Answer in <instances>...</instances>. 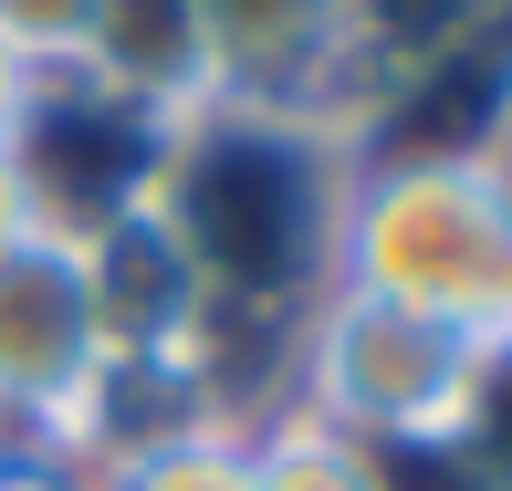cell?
<instances>
[{
    "label": "cell",
    "mask_w": 512,
    "mask_h": 491,
    "mask_svg": "<svg viewBox=\"0 0 512 491\" xmlns=\"http://www.w3.org/2000/svg\"><path fill=\"white\" fill-rule=\"evenodd\" d=\"M481 356L492 345L450 335V324L408 314V303L324 283L283 324V408L335 429V439H356V450H377V460L387 450H429V439L460 429Z\"/></svg>",
    "instance_id": "3957f363"
},
{
    "label": "cell",
    "mask_w": 512,
    "mask_h": 491,
    "mask_svg": "<svg viewBox=\"0 0 512 491\" xmlns=\"http://www.w3.org/2000/svg\"><path fill=\"white\" fill-rule=\"evenodd\" d=\"M481 157H492V168H502V189H512V105H502V126L481 136Z\"/></svg>",
    "instance_id": "9a60e30c"
},
{
    "label": "cell",
    "mask_w": 512,
    "mask_h": 491,
    "mask_svg": "<svg viewBox=\"0 0 512 491\" xmlns=\"http://www.w3.org/2000/svg\"><path fill=\"white\" fill-rule=\"evenodd\" d=\"M502 345H512V324H502Z\"/></svg>",
    "instance_id": "e0dca14e"
},
{
    "label": "cell",
    "mask_w": 512,
    "mask_h": 491,
    "mask_svg": "<svg viewBox=\"0 0 512 491\" xmlns=\"http://www.w3.org/2000/svg\"><path fill=\"white\" fill-rule=\"evenodd\" d=\"M63 84L105 95L115 115H136V126H157V136H178V126H199V115L230 105L199 0H95L84 53H74Z\"/></svg>",
    "instance_id": "8992f818"
},
{
    "label": "cell",
    "mask_w": 512,
    "mask_h": 491,
    "mask_svg": "<svg viewBox=\"0 0 512 491\" xmlns=\"http://www.w3.org/2000/svg\"><path fill=\"white\" fill-rule=\"evenodd\" d=\"M0 491H84V460H63V450H11V460H0Z\"/></svg>",
    "instance_id": "7c38bea8"
},
{
    "label": "cell",
    "mask_w": 512,
    "mask_h": 491,
    "mask_svg": "<svg viewBox=\"0 0 512 491\" xmlns=\"http://www.w3.org/2000/svg\"><path fill=\"white\" fill-rule=\"evenodd\" d=\"M84 21H95V0H0V53L32 84H63L84 53Z\"/></svg>",
    "instance_id": "8fae6325"
},
{
    "label": "cell",
    "mask_w": 512,
    "mask_h": 491,
    "mask_svg": "<svg viewBox=\"0 0 512 491\" xmlns=\"http://www.w3.org/2000/svg\"><path fill=\"white\" fill-rule=\"evenodd\" d=\"M335 283L408 303L471 345L512 324V189L481 147H377L356 136V168L335 199Z\"/></svg>",
    "instance_id": "7a4b0ae2"
},
{
    "label": "cell",
    "mask_w": 512,
    "mask_h": 491,
    "mask_svg": "<svg viewBox=\"0 0 512 491\" xmlns=\"http://www.w3.org/2000/svg\"><path fill=\"white\" fill-rule=\"evenodd\" d=\"M251 491H387V471H377V450L272 408V418H251Z\"/></svg>",
    "instance_id": "9c48e42d"
},
{
    "label": "cell",
    "mask_w": 512,
    "mask_h": 491,
    "mask_svg": "<svg viewBox=\"0 0 512 491\" xmlns=\"http://www.w3.org/2000/svg\"><path fill=\"white\" fill-rule=\"evenodd\" d=\"M199 21H209V53H220V95L230 105L356 136L366 95H377L356 0H199Z\"/></svg>",
    "instance_id": "5b68a950"
},
{
    "label": "cell",
    "mask_w": 512,
    "mask_h": 491,
    "mask_svg": "<svg viewBox=\"0 0 512 491\" xmlns=\"http://www.w3.org/2000/svg\"><path fill=\"white\" fill-rule=\"evenodd\" d=\"M84 491H251V418L178 408V418H147V429H115L84 460Z\"/></svg>",
    "instance_id": "52a82bcc"
},
{
    "label": "cell",
    "mask_w": 512,
    "mask_h": 491,
    "mask_svg": "<svg viewBox=\"0 0 512 491\" xmlns=\"http://www.w3.org/2000/svg\"><path fill=\"white\" fill-rule=\"evenodd\" d=\"M439 450H450L481 491H512V345H492V356H481L471 408H460V429L439 439Z\"/></svg>",
    "instance_id": "30bf717a"
},
{
    "label": "cell",
    "mask_w": 512,
    "mask_h": 491,
    "mask_svg": "<svg viewBox=\"0 0 512 491\" xmlns=\"http://www.w3.org/2000/svg\"><path fill=\"white\" fill-rule=\"evenodd\" d=\"M115 387H126V356L105 335L95 251L63 230L0 251V439L95 460L115 429Z\"/></svg>",
    "instance_id": "277c9868"
},
{
    "label": "cell",
    "mask_w": 512,
    "mask_h": 491,
    "mask_svg": "<svg viewBox=\"0 0 512 491\" xmlns=\"http://www.w3.org/2000/svg\"><path fill=\"white\" fill-rule=\"evenodd\" d=\"M0 460H11V439H0Z\"/></svg>",
    "instance_id": "2e32d148"
},
{
    "label": "cell",
    "mask_w": 512,
    "mask_h": 491,
    "mask_svg": "<svg viewBox=\"0 0 512 491\" xmlns=\"http://www.w3.org/2000/svg\"><path fill=\"white\" fill-rule=\"evenodd\" d=\"M356 168L345 126H293V115L220 105L199 126L168 136L157 168V230L189 251L209 314H262L293 324L304 303L335 283V199Z\"/></svg>",
    "instance_id": "6da1fadb"
},
{
    "label": "cell",
    "mask_w": 512,
    "mask_h": 491,
    "mask_svg": "<svg viewBox=\"0 0 512 491\" xmlns=\"http://www.w3.org/2000/svg\"><path fill=\"white\" fill-rule=\"evenodd\" d=\"M42 230V209H32V189H21V168H11V147H0V251H21Z\"/></svg>",
    "instance_id": "4fadbf2b"
},
{
    "label": "cell",
    "mask_w": 512,
    "mask_h": 491,
    "mask_svg": "<svg viewBox=\"0 0 512 491\" xmlns=\"http://www.w3.org/2000/svg\"><path fill=\"white\" fill-rule=\"evenodd\" d=\"M356 11H366V74L377 84L418 74V63H450V53H481V42H512V0H356Z\"/></svg>",
    "instance_id": "ba28073f"
},
{
    "label": "cell",
    "mask_w": 512,
    "mask_h": 491,
    "mask_svg": "<svg viewBox=\"0 0 512 491\" xmlns=\"http://www.w3.org/2000/svg\"><path fill=\"white\" fill-rule=\"evenodd\" d=\"M32 95H42V84L21 74L11 53H0V147H11V136H21V115H32Z\"/></svg>",
    "instance_id": "5bb4252c"
}]
</instances>
